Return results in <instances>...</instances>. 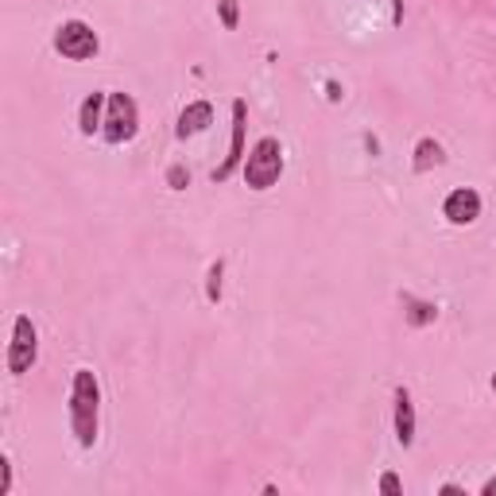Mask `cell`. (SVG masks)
Masks as SVG:
<instances>
[{
    "instance_id": "6da1fadb",
    "label": "cell",
    "mask_w": 496,
    "mask_h": 496,
    "mask_svg": "<svg viewBox=\"0 0 496 496\" xmlns=\"http://www.w3.org/2000/svg\"><path fill=\"white\" fill-rule=\"evenodd\" d=\"M98 415H101V384L93 368H74L70 380V430L82 450H93L98 442Z\"/></svg>"
},
{
    "instance_id": "7a4b0ae2",
    "label": "cell",
    "mask_w": 496,
    "mask_h": 496,
    "mask_svg": "<svg viewBox=\"0 0 496 496\" xmlns=\"http://www.w3.org/2000/svg\"><path fill=\"white\" fill-rule=\"evenodd\" d=\"M240 175H245L248 190H272L283 175V144L276 136H260L256 144L248 147L245 163H240Z\"/></svg>"
},
{
    "instance_id": "3957f363",
    "label": "cell",
    "mask_w": 496,
    "mask_h": 496,
    "mask_svg": "<svg viewBox=\"0 0 496 496\" xmlns=\"http://www.w3.org/2000/svg\"><path fill=\"white\" fill-rule=\"evenodd\" d=\"M140 132V109H136L132 93H109V105H105V124H101V140L105 144H129Z\"/></svg>"
},
{
    "instance_id": "277c9868",
    "label": "cell",
    "mask_w": 496,
    "mask_h": 496,
    "mask_svg": "<svg viewBox=\"0 0 496 496\" xmlns=\"http://www.w3.org/2000/svg\"><path fill=\"white\" fill-rule=\"evenodd\" d=\"M35 361H39V330H35V322H31V314H16L4 365H8V373L12 376H24V373L35 368Z\"/></svg>"
},
{
    "instance_id": "5b68a950",
    "label": "cell",
    "mask_w": 496,
    "mask_h": 496,
    "mask_svg": "<svg viewBox=\"0 0 496 496\" xmlns=\"http://www.w3.org/2000/svg\"><path fill=\"white\" fill-rule=\"evenodd\" d=\"M55 51L70 62H90V59H98L101 39L86 20H62L55 28Z\"/></svg>"
},
{
    "instance_id": "8992f818",
    "label": "cell",
    "mask_w": 496,
    "mask_h": 496,
    "mask_svg": "<svg viewBox=\"0 0 496 496\" xmlns=\"http://www.w3.org/2000/svg\"><path fill=\"white\" fill-rule=\"evenodd\" d=\"M245 132H248V101L237 98V101H233V136H229V155L214 167V175H209L217 186L229 183V178L237 175V167L245 163V155H248V152H245Z\"/></svg>"
},
{
    "instance_id": "52a82bcc",
    "label": "cell",
    "mask_w": 496,
    "mask_h": 496,
    "mask_svg": "<svg viewBox=\"0 0 496 496\" xmlns=\"http://www.w3.org/2000/svg\"><path fill=\"white\" fill-rule=\"evenodd\" d=\"M442 217H446L450 225H473V221L481 217V194L473 186L450 190L446 202H442Z\"/></svg>"
},
{
    "instance_id": "ba28073f",
    "label": "cell",
    "mask_w": 496,
    "mask_h": 496,
    "mask_svg": "<svg viewBox=\"0 0 496 496\" xmlns=\"http://www.w3.org/2000/svg\"><path fill=\"white\" fill-rule=\"evenodd\" d=\"M209 124H214V105H209V101H190L186 109L178 113L175 136H178V140H190V136H202Z\"/></svg>"
},
{
    "instance_id": "9c48e42d",
    "label": "cell",
    "mask_w": 496,
    "mask_h": 496,
    "mask_svg": "<svg viewBox=\"0 0 496 496\" xmlns=\"http://www.w3.org/2000/svg\"><path fill=\"white\" fill-rule=\"evenodd\" d=\"M105 105H109V93H101V90L86 93V101H82V109H78V129H82V136H101Z\"/></svg>"
},
{
    "instance_id": "30bf717a",
    "label": "cell",
    "mask_w": 496,
    "mask_h": 496,
    "mask_svg": "<svg viewBox=\"0 0 496 496\" xmlns=\"http://www.w3.org/2000/svg\"><path fill=\"white\" fill-rule=\"evenodd\" d=\"M396 438L404 450L415 442V404H411L407 388H396Z\"/></svg>"
},
{
    "instance_id": "8fae6325",
    "label": "cell",
    "mask_w": 496,
    "mask_h": 496,
    "mask_svg": "<svg viewBox=\"0 0 496 496\" xmlns=\"http://www.w3.org/2000/svg\"><path fill=\"white\" fill-rule=\"evenodd\" d=\"M446 163V152H442V144L438 140H430V136H423V140L415 144V160H411V167H415L419 175H427V171H435V167Z\"/></svg>"
},
{
    "instance_id": "7c38bea8",
    "label": "cell",
    "mask_w": 496,
    "mask_h": 496,
    "mask_svg": "<svg viewBox=\"0 0 496 496\" xmlns=\"http://www.w3.org/2000/svg\"><path fill=\"white\" fill-rule=\"evenodd\" d=\"M404 307H407V326H430L438 319V307L435 303H419V299H411V295H404Z\"/></svg>"
},
{
    "instance_id": "4fadbf2b",
    "label": "cell",
    "mask_w": 496,
    "mask_h": 496,
    "mask_svg": "<svg viewBox=\"0 0 496 496\" xmlns=\"http://www.w3.org/2000/svg\"><path fill=\"white\" fill-rule=\"evenodd\" d=\"M217 20H221V28L225 31H237V24H240V4L237 0H217Z\"/></svg>"
},
{
    "instance_id": "5bb4252c",
    "label": "cell",
    "mask_w": 496,
    "mask_h": 496,
    "mask_svg": "<svg viewBox=\"0 0 496 496\" xmlns=\"http://www.w3.org/2000/svg\"><path fill=\"white\" fill-rule=\"evenodd\" d=\"M221 276H225V260L209 264V276H206V299L209 303H221Z\"/></svg>"
},
{
    "instance_id": "9a60e30c",
    "label": "cell",
    "mask_w": 496,
    "mask_h": 496,
    "mask_svg": "<svg viewBox=\"0 0 496 496\" xmlns=\"http://www.w3.org/2000/svg\"><path fill=\"white\" fill-rule=\"evenodd\" d=\"M167 186H171V190H186V186H190V171H186L183 163L167 167Z\"/></svg>"
},
{
    "instance_id": "2e32d148",
    "label": "cell",
    "mask_w": 496,
    "mask_h": 496,
    "mask_svg": "<svg viewBox=\"0 0 496 496\" xmlns=\"http://www.w3.org/2000/svg\"><path fill=\"white\" fill-rule=\"evenodd\" d=\"M12 492V458L8 453H0V496Z\"/></svg>"
},
{
    "instance_id": "e0dca14e",
    "label": "cell",
    "mask_w": 496,
    "mask_h": 496,
    "mask_svg": "<svg viewBox=\"0 0 496 496\" xmlns=\"http://www.w3.org/2000/svg\"><path fill=\"white\" fill-rule=\"evenodd\" d=\"M376 489L384 492V496H399V492H404V481H399L396 473H380V484H376Z\"/></svg>"
},
{
    "instance_id": "ac0fdd59",
    "label": "cell",
    "mask_w": 496,
    "mask_h": 496,
    "mask_svg": "<svg viewBox=\"0 0 496 496\" xmlns=\"http://www.w3.org/2000/svg\"><path fill=\"white\" fill-rule=\"evenodd\" d=\"M326 98H330V101H342V86H337V82H330V86H326Z\"/></svg>"
},
{
    "instance_id": "d6986e66",
    "label": "cell",
    "mask_w": 496,
    "mask_h": 496,
    "mask_svg": "<svg viewBox=\"0 0 496 496\" xmlns=\"http://www.w3.org/2000/svg\"><path fill=\"white\" fill-rule=\"evenodd\" d=\"M466 489H461V484H442V496H461Z\"/></svg>"
},
{
    "instance_id": "ffe728a7",
    "label": "cell",
    "mask_w": 496,
    "mask_h": 496,
    "mask_svg": "<svg viewBox=\"0 0 496 496\" xmlns=\"http://www.w3.org/2000/svg\"><path fill=\"white\" fill-rule=\"evenodd\" d=\"M481 496H496V477H489L481 484Z\"/></svg>"
},
{
    "instance_id": "44dd1931",
    "label": "cell",
    "mask_w": 496,
    "mask_h": 496,
    "mask_svg": "<svg viewBox=\"0 0 496 496\" xmlns=\"http://www.w3.org/2000/svg\"><path fill=\"white\" fill-rule=\"evenodd\" d=\"M492 392H496V373H492Z\"/></svg>"
}]
</instances>
